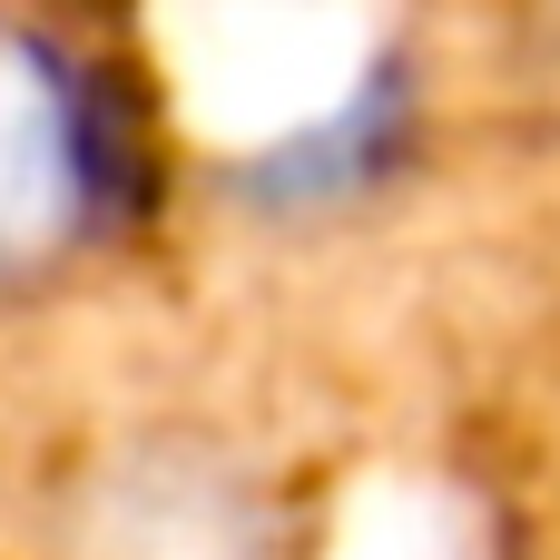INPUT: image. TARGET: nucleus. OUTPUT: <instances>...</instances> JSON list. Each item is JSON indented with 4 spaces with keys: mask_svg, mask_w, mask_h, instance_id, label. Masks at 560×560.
I'll return each instance as SVG.
<instances>
[{
    "mask_svg": "<svg viewBox=\"0 0 560 560\" xmlns=\"http://www.w3.org/2000/svg\"><path fill=\"white\" fill-rule=\"evenodd\" d=\"M89 226V108L59 49L0 20V295H30Z\"/></svg>",
    "mask_w": 560,
    "mask_h": 560,
    "instance_id": "2",
    "label": "nucleus"
},
{
    "mask_svg": "<svg viewBox=\"0 0 560 560\" xmlns=\"http://www.w3.org/2000/svg\"><path fill=\"white\" fill-rule=\"evenodd\" d=\"M39 560H285V502L236 433L138 423L69 463Z\"/></svg>",
    "mask_w": 560,
    "mask_h": 560,
    "instance_id": "1",
    "label": "nucleus"
},
{
    "mask_svg": "<svg viewBox=\"0 0 560 560\" xmlns=\"http://www.w3.org/2000/svg\"><path fill=\"white\" fill-rule=\"evenodd\" d=\"M532 79L560 98V0H532Z\"/></svg>",
    "mask_w": 560,
    "mask_h": 560,
    "instance_id": "3",
    "label": "nucleus"
}]
</instances>
